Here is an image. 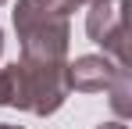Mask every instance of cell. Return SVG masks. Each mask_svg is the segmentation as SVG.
Wrapping results in <instances>:
<instances>
[{
  "mask_svg": "<svg viewBox=\"0 0 132 129\" xmlns=\"http://www.w3.org/2000/svg\"><path fill=\"white\" fill-rule=\"evenodd\" d=\"M4 4H7V0H0V7H4Z\"/></svg>",
  "mask_w": 132,
  "mask_h": 129,
  "instance_id": "cell-10",
  "label": "cell"
},
{
  "mask_svg": "<svg viewBox=\"0 0 132 129\" xmlns=\"http://www.w3.org/2000/svg\"><path fill=\"white\" fill-rule=\"evenodd\" d=\"M0 54H4V29H0Z\"/></svg>",
  "mask_w": 132,
  "mask_h": 129,
  "instance_id": "cell-8",
  "label": "cell"
},
{
  "mask_svg": "<svg viewBox=\"0 0 132 129\" xmlns=\"http://www.w3.org/2000/svg\"><path fill=\"white\" fill-rule=\"evenodd\" d=\"M11 15H14V32L22 40L25 61H68L71 25L64 15H54L39 0H18Z\"/></svg>",
  "mask_w": 132,
  "mask_h": 129,
  "instance_id": "cell-1",
  "label": "cell"
},
{
  "mask_svg": "<svg viewBox=\"0 0 132 129\" xmlns=\"http://www.w3.org/2000/svg\"><path fill=\"white\" fill-rule=\"evenodd\" d=\"M107 93H111V111L118 115V122H129L132 118V68H118Z\"/></svg>",
  "mask_w": 132,
  "mask_h": 129,
  "instance_id": "cell-5",
  "label": "cell"
},
{
  "mask_svg": "<svg viewBox=\"0 0 132 129\" xmlns=\"http://www.w3.org/2000/svg\"><path fill=\"white\" fill-rule=\"evenodd\" d=\"M0 108L29 111V79H25L22 61H11L0 68Z\"/></svg>",
  "mask_w": 132,
  "mask_h": 129,
  "instance_id": "cell-4",
  "label": "cell"
},
{
  "mask_svg": "<svg viewBox=\"0 0 132 129\" xmlns=\"http://www.w3.org/2000/svg\"><path fill=\"white\" fill-rule=\"evenodd\" d=\"M118 75V64L107 54H82L68 61V86L75 93H104Z\"/></svg>",
  "mask_w": 132,
  "mask_h": 129,
  "instance_id": "cell-3",
  "label": "cell"
},
{
  "mask_svg": "<svg viewBox=\"0 0 132 129\" xmlns=\"http://www.w3.org/2000/svg\"><path fill=\"white\" fill-rule=\"evenodd\" d=\"M96 129H129V126H125V122H100Z\"/></svg>",
  "mask_w": 132,
  "mask_h": 129,
  "instance_id": "cell-7",
  "label": "cell"
},
{
  "mask_svg": "<svg viewBox=\"0 0 132 129\" xmlns=\"http://www.w3.org/2000/svg\"><path fill=\"white\" fill-rule=\"evenodd\" d=\"M39 4H43V7H50V11H54V15H71V11H79V7H89V4H93V0H39Z\"/></svg>",
  "mask_w": 132,
  "mask_h": 129,
  "instance_id": "cell-6",
  "label": "cell"
},
{
  "mask_svg": "<svg viewBox=\"0 0 132 129\" xmlns=\"http://www.w3.org/2000/svg\"><path fill=\"white\" fill-rule=\"evenodd\" d=\"M86 32L96 47H104L118 68L129 64V0H93L86 11Z\"/></svg>",
  "mask_w": 132,
  "mask_h": 129,
  "instance_id": "cell-2",
  "label": "cell"
},
{
  "mask_svg": "<svg viewBox=\"0 0 132 129\" xmlns=\"http://www.w3.org/2000/svg\"><path fill=\"white\" fill-rule=\"evenodd\" d=\"M0 129H22V126H0Z\"/></svg>",
  "mask_w": 132,
  "mask_h": 129,
  "instance_id": "cell-9",
  "label": "cell"
}]
</instances>
